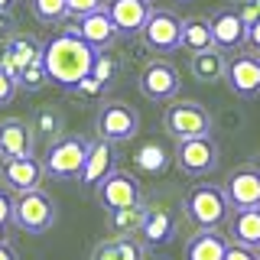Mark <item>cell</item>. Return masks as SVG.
<instances>
[{"label":"cell","mask_w":260,"mask_h":260,"mask_svg":"<svg viewBox=\"0 0 260 260\" xmlns=\"http://www.w3.org/2000/svg\"><path fill=\"white\" fill-rule=\"evenodd\" d=\"M224 81L231 85L234 94L257 98L260 94V59H257V55H234V59L228 62Z\"/></svg>","instance_id":"obj_13"},{"label":"cell","mask_w":260,"mask_h":260,"mask_svg":"<svg viewBox=\"0 0 260 260\" xmlns=\"http://www.w3.org/2000/svg\"><path fill=\"white\" fill-rule=\"evenodd\" d=\"M211 32L218 49H238L241 43H247V23L241 20L238 7H224L211 16Z\"/></svg>","instance_id":"obj_16"},{"label":"cell","mask_w":260,"mask_h":260,"mask_svg":"<svg viewBox=\"0 0 260 260\" xmlns=\"http://www.w3.org/2000/svg\"><path fill=\"white\" fill-rule=\"evenodd\" d=\"M134 162H137V169H140V173L159 176V173H166V169H169V153L162 150L159 143H143L140 150H137Z\"/></svg>","instance_id":"obj_27"},{"label":"cell","mask_w":260,"mask_h":260,"mask_svg":"<svg viewBox=\"0 0 260 260\" xmlns=\"http://www.w3.org/2000/svg\"><path fill=\"white\" fill-rule=\"evenodd\" d=\"M98 202H101L104 211H117V208H127V205L143 202V192H140V185H137L134 176L111 173L101 185H98Z\"/></svg>","instance_id":"obj_10"},{"label":"cell","mask_w":260,"mask_h":260,"mask_svg":"<svg viewBox=\"0 0 260 260\" xmlns=\"http://www.w3.org/2000/svg\"><path fill=\"white\" fill-rule=\"evenodd\" d=\"M32 127L20 117L0 120V159H20V156H32Z\"/></svg>","instance_id":"obj_12"},{"label":"cell","mask_w":260,"mask_h":260,"mask_svg":"<svg viewBox=\"0 0 260 260\" xmlns=\"http://www.w3.org/2000/svg\"><path fill=\"white\" fill-rule=\"evenodd\" d=\"M108 13L117 32H140L146 26V20H150L153 7H150V0H111Z\"/></svg>","instance_id":"obj_18"},{"label":"cell","mask_w":260,"mask_h":260,"mask_svg":"<svg viewBox=\"0 0 260 260\" xmlns=\"http://www.w3.org/2000/svg\"><path fill=\"white\" fill-rule=\"evenodd\" d=\"M228 195L218 185H195L185 199V215L199 224V231H211L228 218Z\"/></svg>","instance_id":"obj_4"},{"label":"cell","mask_w":260,"mask_h":260,"mask_svg":"<svg viewBox=\"0 0 260 260\" xmlns=\"http://www.w3.org/2000/svg\"><path fill=\"white\" fill-rule=\"evenodd\" d=\"M224 260H260V250L244 247V244H231L228 254H224Z\"/></svg>","instance_id":"obj_34"},{"label":"cell","mask_w":260,"mask_h":260,"mask_svg":"<svg viewBox=\"0 0 260 260\" xmlns=\"http://www.w3.org/2000/svg\"><path fill=\"white\" fill-rule=\"evenodd\" d=\"M94 59H98V49L91 43H85L78 36V29L52 36L43 49V65L49 72V81H55L59 88H69V91H75L78 81L91 75Z\"/></svg>","instance_id":"obj_1"},{"label":"cell","mask_w":260,"mask_h":260,"mask_svg":"<svg viewBox=\"0 0 260 260\" xmlns=\"http://www.w3.org/2000/svg\"><path fill=\"white\" fill-rule=\"evenodd\" d=\"M114 69H117V62L108 59V55H98L94 59V69H91V75L101 81V85H108V81L114 78Z\"/></svg>","instance_id":"obj_32"},{"label":"cell","mask_w":260,"mask_h":260,"mask_svg":"<svg viewBox=\"0 0 260 260\" xmlns=\"http://www.w3.org/2000/svg\"><path fill=\"white\" fill-rule=\"evenodd\" d=\"M257 169H260V166H257Z\"/></svg>","instance_id":"obj_43"},{"label":"cell","mask_w":260,"mask_h":260,"mask_svg":"<svg viewBox=\"0 0 260 260\" xmlns=\"http://www.w3.org/2000/svg\"><path fill=\"white\" fill-rule=\"evenodd\" d=\"M32 137L39 143H55L62 137V127H65V114L52 104H43V108L32 111Z\"/></svg>","instance_id":"obj_23"},{"label":"cell","mask_w":260,"mask_h":260,"mask_svg":"<svg viewBox=\"0 0 260 260\" xmlns=\"http://www.w3.org/2000/svg\"><path fill=\"white\" fill-rule=\"evenodd\" d=\"M189 72L195 81H205V85H211V81H221L228 75V59L221 55V49H205V52H192L189 59Z\"/></svg>","instance_id":"obj_20"},{"label":"cell","mask_w":260,"mask_h":260,"mask_svg":"<svg viewBox=\"0 0 260 260\" xmlns=\"http://www.w3.org/2000/svg\"><path fill=\"white\" fill-rule=\"evenodd\" d=\"M169 137L176 140H189V137H211V117L202 104L195 101H173L162 114Z\"/></svg>","instance_id":"obj_6"},{"label":"cell","mask_w":260,"mask_h":260,"mask_svg":"<svg viewBox=\"0 0 260 260\" xmlns=\"http://www.w3.org/2000/svg\"><path fill=\"white\" fill-rule=\"evenodd\" d=\"M16 88H20V81L0 69V108H4V104H10L13 98H16Z\"/></svg>","instance_id":"obj_33"},{"label":"cell","mask_w":260,"mask_h":260,"mask_svg":"<svg viewBox=\"0 0 260 260\" xmlns=\"http://www.w3.org/2000/svg\"><path fill=\"white\" fill-rule=\"evenodd\" d=\"M4 241H7V228L0 224V244H4Z\"/></svg>","instance_id":"obj_42"},{"label":"cell","mask_w":260,"mask_h":260,"mask_svg":"<svg viewBox=\"0 0 260 260\" xmlns=\"http://www.w3.org/2000/svg\"><path fill=\"white\" fill-rule=\"evenodd\" d=\"M7 221H13V199L0 189V224H7Z\"/></svg>","instance_id":"obj_36"},{"label":"cell","mask_w":260,"mask_h":260,"mask_svg":"<svg viewBox=\"0 0 260 260\" xmlns=\"http://www.w3.org/2000/svg\"><path fill=\"white\" fill-rule=\"evenodd\" d=\"M10 10H0V36H7V32H10Z\"/></svg>","instance_id":"obj_40"},{"label":"cell","mask_w":260,"mask_h":260,"mask_svg":"<svg viewBox=\"0 0 260 260\" xmlns=\"http://www.w3.org/2000/svg\"><path fill=\"white\" fill-rule=\"evenodd\" d=\"M247 46H250V49H254V52L260 55V20L247 26Z\"/></svg>","instance_id":"obj_38"},{"label":"cell","mask_w":260,"mask_h":260,"mask_svg":"<svg viewBox=\"0 0 260 260\" xmlns=\"http://www.w3.org/2000/svg\"><path fill=\"white\" fill-rule=\"evenodd\" d=\"M179 85H182L179 69L166 59H153L140 75V91L150 98V101H173L179 94Z\"/></svg>","instance_id":"obj_9"},{"label":"cell","mask_w":260,"mask_h":260,"mask_svg":"<svg viewBox=\"0 0 260 260\" xmlns=\"http://www.w3.org/2000/svg\"><path fill=\"white\" fill-rule=\"evenodd\" d=\"M176 162L185 176H205L218 166V143L211 137H189L179 140L176 146Z\"/></svg>","instance_id":"obj_8"},{"label":"cell","mask_w":260,"mask_h":260,"mask_svg":"<svg viewBox=\"0 0 260 260\" xmlns=\"http://www.w3.org/2000/svg\"><path fill=\"white\" fill-rule=\"evenodd\" d=\"M228 231H231L234 244H244V247L260 250V208H238L231 215Z\"/></svg>","instance_id":"obj_21"},{"label":"cell","mask_w":260,"mask_h":260,"mask_svg":"<svg viewBox=\"0 0 260 260\" xmlns=\"http://www.w3.org/2000/svg\"><path fill=\"white\" fill-rule=\"evenodd\" d=\"M13 224L26 234H46L55 224V202L43 189H26L13 199Z\"/></svg>","instance_id":"obj_3"},{"label":"cell","mask_w":260,"mask_h":260,"mask_svg":"<svg viewBox=\"0 0 260 260\" xmlns=\"http://www.w3.org/2000/svg\"><path fill=\"white\" fill-rule=\"evenodd\" d=\"M101 88H104L101 81H98L94 75H88V78H81V81H78V88H75V91H81V94H98Z\"/></svg>","instance_id":"obj_37"},{"label":"cell","mask_w":260,"mask_h":260,"mask_svg":"<svg viewBox=\"0 0 260 260\" xmlns=\"http://www.w3.org/2000/svg\"><path fill=\"white\" fill-rule=\"evenodd\" d=\"M0 260H20V257H16V250L10 247V241L0 244Z\"/></svg>","instance_id":"obj_39"},{"label":"cell","mask_w":260,"mask_h":260,"mask_svg":"<svg viewBox=\"0 0 260 260\" xmlns=\"http://www.w3.org/2000/svg\"><path fill=\"white\" fill-rule=\"evenodd\" d=\"M16 81H20V88H43L46 81H49V72H46L43 59H39V62H29L26 69L20 72V78H16Z\"/></svg>","instance_id":"obj_30"},{"label":"cell","mask_w":260,"mask_h":260,"mask_svg":"<svg viewBox=\"0 0 260 260\" xmlns=\"http://www.w3.org/2000/svg\"><path fill=\"white\" fill-rule=\"evenodd\" d=\"M143 46L156 55H173L176 49H182V20L173 10H153L146 26L140 29Z\"/></svg>","instance_id":"obj_5"},{"label":"cell","mask_w":260,"mask_h":260,"mask_svg":"<svg viewBox=\"0 0 260 260\" xmlns=\"http://www.w3.org/2000/svg\"><path fill=\"white\" fill-rule=\"evenodd\" d=\"M4 179L7 185L16 192H26V189H39L46 179V166L36 156H20V159H7L4 162Z\"/></svg>","instance_id":"obj_17"},{"label":"cell","mask_w":260,"mask_h":260,"mask_svg":"<svg viewBox=\"0 0 260 260\" xmlns=\"http://www.w3.org/2000/svg\"><path fill=\"white\" fill-rule=\"evenodd\" d=\"M29 7L36 13V20L43 23H55L62 16H69V0H29Z\"/></svg>","instance_id":"obj_29"},{"label":"cell","mask_w":260,"mask_h":260,"mask_svg":"<svg viewBox=\"0 0 260 260\" xmlns=\"http://www.w3.org/2000/svg\"><path fill=\"white\" fill-rule=\"evenodd\" d=\"M43 49L46 46H39V39L16 36V39H10V43L4 46V52H0V69H4L7 75L20 78V72L26 69L29 62H39V59H43Z\"/></svg>","instance_id":"obj_15"},{"label":"cell","mask_w":260,"mask_h":260,"mask_svg":"<svg viewBox=\"0 0 260 260\" xmlns=\"http://www.w3.org/2000/svg\"><path fill=\"white\" fill-rule=\"evenodd\" d=\"M111 173H117V150L108 140L91 143V153L85 159V173H81V185L85 189H98Z\"/></svg>","instance_id":"obj_14"},{"label":"cell","mask_w":260,"mask_h":260,"mask_svg":"<svg viewBox=\"0 0 260 260\" xmlns=\"http://www.w3.org/2000/svg\"><path fill=\"white\" fill-rule=\"evenodd\" d=\"M182 46L189 49V52H205V49H215L211 20H182Z\"/></svg>","instance_id":"obj_25"},{"label":"cell","mask_w":260,"mask_h":260,"mask_svg":"<svg viewBox=\"0 0 260 260\" xmlns=\"http://www.w3.org/2000/svg\"><path fill=\"white\" fill-rule=\"evenodd\" d=\"M91 260H143V244L130 234H117V238L98 244Z\"/></svg>","instance_id":"obj_24"},{"label":"cell","mask_w":260,"mask_h":260,"mask_svg":"<svg viewBox=\"0 0 260 260\" xmlns=\"http://www.w3.org/2000/svg\"><path fill=\"white\" fill-rule=\"evenodd\" d=\"M238 13H241V20L250 26V23L260 20V4H257V0H241V4H238Z\"/></svg>","instance_id":"obj_35"},{"label":"cell","mask_w":260,"mask_h":260,"mask_svg":"<svg viewBox=\"0 0 260 260\" xmlns=\"http://www.w3.org/2000/svg\"><path fill=\"white\" fill-rule=\"evenodd\" d=\"M94 127H98V137H101V140L124 143V140H130V137L140 130V117H137V111L130 108V104L108 101V104H101V111H98Z\"/></svg>","instance_id":"obj_7"},{"label":"cell","mask_w":260,"mask_h":260,"mask_svg":"<svg viewBox=\"0 0 260 260\" xmlns=\"http://www.w3.org/2000/svg\"><path fill=\"white\" fill-rule=\"evenodd\" d=\"M88 153H91V143L85 140V137H59L55 143H49V153L43 159L46 166V176L52 179H81V173H85V159Z\"/></svg>","instance_id":"obj_2"},{"label":"cell","mask_w":260,"mask_h":260,"mask_svg":"<svg viewBox=\"0 0 260 260\" xmlns=\"http://www.w3.org/2000/svg\"><path fill=\"white\" fill-rule=\"evenodd\" d=\"M228 202L238 208H260V169L257 166H241L234 169L231 179L224 182Z\"/></svg>","instance_id":"obj_11"},{"label":"cell","mask_w":260,"mask_h":260,"mask_svg":"<svg viewBox=\"0 0 260 260\" xmlns=\"http://www.w3.org/2000/svg\"><path fill=\"white\" fill-rule=\"evenodd\" d=\"M75 29H78V36L85 39V43H91L94 49H104L108 43H114V36H117V26H114L108 7H104V10L88 13V16H81Z\"/></svg>","instance_id":"obj_19"},{"label":"cell","mask_w":260,"mask_h":260,"mask_svg":"<svg viewBox=\"0 0 260 260\" xmlns=\"http://www.w3.org/2000/svg\"><path fill=\"white\" fill-rule=\"evenodd\" d=\"M146 218H150V208H146L143 202H137V205H127V208L111 211V224L117 228L120 234H137V231H143Z\"/></svg>","instance_id":"obj_26"},{"label":"cell","mask_w":260,"mask_h":260,"mask_svg":"<svg viewBox=\"0 0 260 260\" xmlns=\"http://www.w3.org/2000/svg\"><path fill=\"white\" fill-rule=\"evenodd\" d=\"M228 247H231V244H228L215 228H211V231H199L185 244V260H224Z\"/></svg>","instance_id":"obj_22"},{"label":"cell","mask_w":260,"mask_h":260,"mask_svg":"<svg viewBox=\"0 0 260 260\" xmlns=\"http://www.w3.org/2000/svg\"><path fill=\"white\" fill-rule=\"evenodd\" d=\"M173 231H176V224H173V215L169 211H153L150 208V218H146V224H143V241L146 244H166L169 238H173Z\"/></svg>","instance_id":"obj_28"},{"label":"cell","mask_w":260,"mask_h":260,"mask_svg":"<svg viewBox=\"0 0 260 260\" xmlns=\"http://www.w3.org/2000/svg\"><path fill=\"white\" fill-rule=\"evenodd\" d=\"M94 10H104V0H69V16H75V20L94 13Z\"/></svg>","instance_id":"obj_31"},{"label":"cell","mask_w":260,"mask_h":260,"mask_svg":"<svg viewBox=\"0 0 260 260\" xmlns=\"http://www.w3.org/2000/svg\"><path fill=\"white\" fill-rule=\"evenodd\" d=\"M13 7V0H0V10H10Z\"/></svg>","instance_id":"obj_41"}]
</instances>
